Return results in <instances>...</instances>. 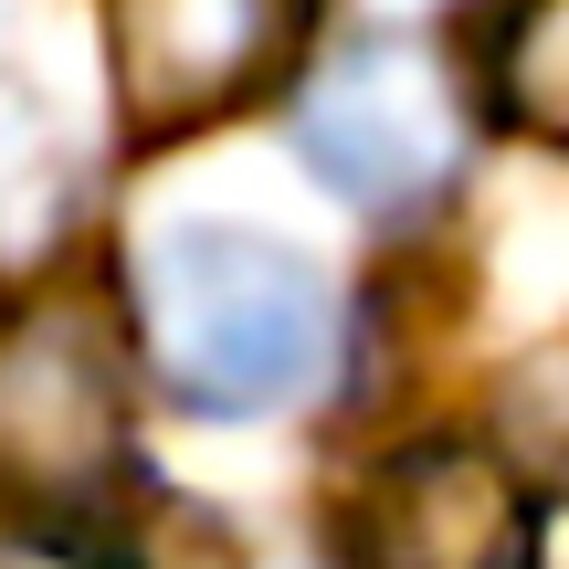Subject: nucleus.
Segmentation results:
<instances>
[{
  "mask_svg": "<svg viewBox=\"0 0 569 569\" xmlns=\"http://www.w3.org/2000/svg\"><path fill=\"white\" fill-rule=\"evenodd\" d=\"M138 348L180 411L243 422L317 380L327 359V274L253 222H169L138 243Z\"/></svg>",
  "mask_w": 569,
  "mask_h": 569,
  "instance_id": "nucleus-1",
  "label": "nucleus"
},
{
  "mask_svg": "<svg viewBox=\"0 0 569 569\" xmlns=\"http://www.w3.org/2000/svg\"><path fill=\"white\" fill-rule=\"evenodd\" d=\"M296 148L338 201L380 211H432L453 180H465L475 148V96L432 42L411 32H369L348 53H327L317 74L296 84Z\"/></svg>",
  "mask_w": 569,
  "mask_h": 569,
  "instance_id": "nucleus-3",
  "label": "nucleus"
},
{
  "mask_svg": "<svg viewBox=\"0 0 569 569\" xmlns=\"http://www.w3.org/2000/svg\"><path fill=\"white\" fill-rule=\"evenodd\" d=\"M306 0H106L127 138H190L296 63Z\"/></svg>",
  "mask_w": 569,
  "mask_h": 569,
  "instance_id": "nucleus-4",
  "label": "nucleus"
},
{
  "mask_svg": "<svg viewBox=\"0 0 569 569\" xmlns=\"http://www.w3.org/2000/svg\"><path fill=\"white\" fill-rule=\"evenodd\" d=\"M486 84L528 138L569 148V0H517L496 21V53H486Z\"/></svg>",
  "mask_w": 569,
  "mask_h": 569,
  "instance_id": "nucleus-6",
  "label": "nucleus"
},
{
  "mask_svg": "<svg viewBox=\"0 0 569 569\" xmlns=\"http://www.w3.org/2000/svg\"><path fill=\"white\" fill-rule=\"evenodd\" d=\"M348 569H538V528L496 453L411 443L348 507Z\"/></svg>",
  "mask_w": 569,
  "mask_h": 569,
  "instance_id": "nucleus-5",
  "label": "nucleus"
},
{
  "mask_svg": "<svg viewBox=\"0 0 569 569\" xmlns=\"http://www.w3.org/2000/svg\"><path fill=\"white\" fill-rule=\"evenodd\" d=\"M369 11H390V21H422V11H453V0H369Z\"/></svg>",
  "mask_w": 569,
  "mask_h": 569,
  "instance_id": "nucleus-8",
  "label": "nucleus"
},
{
  "mask_svg": "<svg viewBox=\"0 0 569 569\" xmlns=\"http://www.w3.org/2000/svg\"><path fill=\"white\" fill-rule=\"evenodd\" d=\"M0 569H117L84 528H0Z\"/></svg>",
  "mask_w": 569,
  "mask_h": 569,
  "instance_id": "nucleus-7",
  "label": "nucleus"
},
{
  "mask_svg": "<svg viewBox=\"0 0 569 569\" xmlns=\"http://www.w3.org/2000/svg\"><path fill=\"white\" fill-rule=\"evenodd\" d=\"M138 422H127V348L84 296H42L0 327V496L53 528L127 507Z\"/></svg>",
  "mask_w": 569,
  "mask_h": 569,
  "instance_id": "nucleus-2",
  "label": "nucleus"
}]
</instances>
